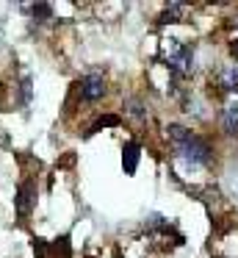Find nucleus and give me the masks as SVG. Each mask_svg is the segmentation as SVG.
<instances>
[{
	"mask_svg": "<svg viewBox=\"0 0 238 258\" xmlns=\"http://www.w3.org/2000/svg\"><path fill=\"white\" fill-rule=\"evenodd\" d=\"M166 136H169L172 145H175V153L186 164H191V167H202V164H208L210 156H213L208 142L194 136L191 131L183 128V125H169V128H166Z\"/></svg>",
	"mask_w": 238,
	"mask_h": 258,
	"instance_id": "f257e3e1",
	"label": "nucleus"
},
{
	"mask_svg": "<svg viewBox=\"0 0 238 258\" xmlns=\"http://www.w3.org/2000/svg\"><path fill=\"white\" fill-rule=\"evenodd\" d=\"M166 67H169L172 78H186L194 73V50L186 47L180 39H169L166 45Z\"/></svg>",
	"mask_w": 238,
	"mask_h": 258,
	"instance_id": "f03ea898",
	"label": "nucleus"
},
{
	"mask_svg": "<svg viewBox=\"0 0 238 258\" xmlns=\"http://www.w3.org/2000/svg\"><path fill=\"white\" fill-rule=\"evenodd\" d=\"M33 206H36V183H33V180H22V183L17 186V197H14L17 217L20 219L31 217Z\"/></svg>",
	"mask_w": 238,
	"mask_h": 258,
	"instance_id": "7ed1b4c3",
	"label": "nucleus"
},
{
	"mask_svg": "<svg viewBox=\"0 0 238 258\" xmlns=\"http://www.w3.org/2000/svg\"><path fill=\"white\" fill-rule=\"evenodd\" d=\"M105 95V81H103V75H86V78L81 81V97L86 103H94V100H100V97Z\"/></svg>",
	"mask_w": 238,
	"mask_h": 258,
	"instance_id": "20e7f679",
	"label": "nucleus"
},
{
	"mask_svg": "<svg viewBox=\"0 0 238 258\" xmlns=\"http://www.w3.org/2000/svg\"><path fill=\"white\" fill-rule=\"evenodd\" d=\"M138 158H141V147H138V142H127V145L122 147V169H125V175L136 172Z\"/></svg>",
	"mask_w": 238,
	"mask_h": 258,
	"instance_id": "39448f33",
	"label": "nucleus"
},
{
	"mask_svg": "<svg viewBox=\"0 0 238 258\" xmlns=\"http://www.w3.org/2000/svg\"><path fill=\"white\" fill-rule=\"evenodd\" d=\"M183 14H186V6H183V3H172V6L164 9V14L158 17V23H161V25H166V23H180Z\"/></svg>",
	"mask_w": 238,
	"mask_h": 258,
	"instance_id": "423d86ee",
	"label": "nucleus"
},
{
	"mask_svg": "<svg viewBox=\"0 0 238 258\" xmlns=\"http://www.w3.org/2000/svg\"><path fill=\"white\" fill-rule=\"evenodd\" d=\"M221 86L227 92H238V64H227L221 70Z\"/></svg>",
	"mask_w": 238,
	"mask_h": 258,
	"instance_id": "0eeeda50",
	"label": "nucleus"
},
{
	"mask_svg": "<svg viewBox=\"0 0 238 258\" xmlns=\"http://www.w3.org/2000/svg\"><path fill=\"white\" fill-rule=\"evenodd\" d=\"M221 125H224L227 134H238V106L235 103H230V106L224 108V119H221Z\"/></svg>",
	"mask_w": 238,
	"mask_h": 258,
	"instance_id": "6e6552de",
	"label": "nucleus"
},
{
	"mask_svg": "<svg viewBox=\"0 0 238 258\" xmlns=\"http://www.w3.org/2000/svg\"><path fill=\"white\" fill-rule=\"evenodd\" d=\"M125 111L130 114L133 119H147V108H144V103H141V100H136V97L125 100Z\"/></svg>",
	"mask_w": 238,
	"mask_h": 258,
	"instance_id": "1a4fd4ad",
	"label": "nucleus"
},
{
	"mask_svg": "<svg viewBox=\"0 0 238 258\" xmlns=\"http://www.w3.org/2000/svg\"><path fill=\"white\" fill-rule=\"evenodd\" d=\"M31 14L39 20V23H44V20L53 17V6H47V3H36V6H31Z\"/></svg>",
	"mask_w": 238,
	"mask_h": 258,
	"instance_id": "9d476101",
	"label": "nucleus"
},
{
	"mask_svg": "<svg viewBox=\"0 0 238 258\" xmlns=\"http://www.w3.org/2000/svg\"><path fill=\"white\" fill-rule=\"evenodd\" d=\"M105 125H119V117H116V114H108V117L97 119V122L92 125V131H89V134H97L100 128H105Z\"/></svg>",
	"mask_w": 238,
	"mask_h": 258,
	"instance_id": "9b49d317",
	"label": "nucleus"
},
{
	"mask_svg": "<svg viewBox=\"0 0 238 258\" xmlns=\"http://www.w3.org/2000/svg\"><path fill=\"white\" fill-rule=\"evenodd\" d=\"M20 95H22V106H31V78H22V84H20Z\"/></svg>",
	"mask_w": 238,
	"mask_h": 258,
	"instance_id": "f8f14e48",
	"label": "nucleus"
},
{
	"mask_svg": "<svg viewBox=\"0 0 238 258\" xmlns=\"http://www.w3.org/2000/svg\"><path fill=\"white\" fill-rule=\"evenodd\" d=\"M232 53H235V58H238V39L232 42Z\"/></svg>",
	"mask_w": 238,
	"mask_h": 258,
	"instance_id": "ddd939ff",
	"label": "nucleus"
}]
</instances>
